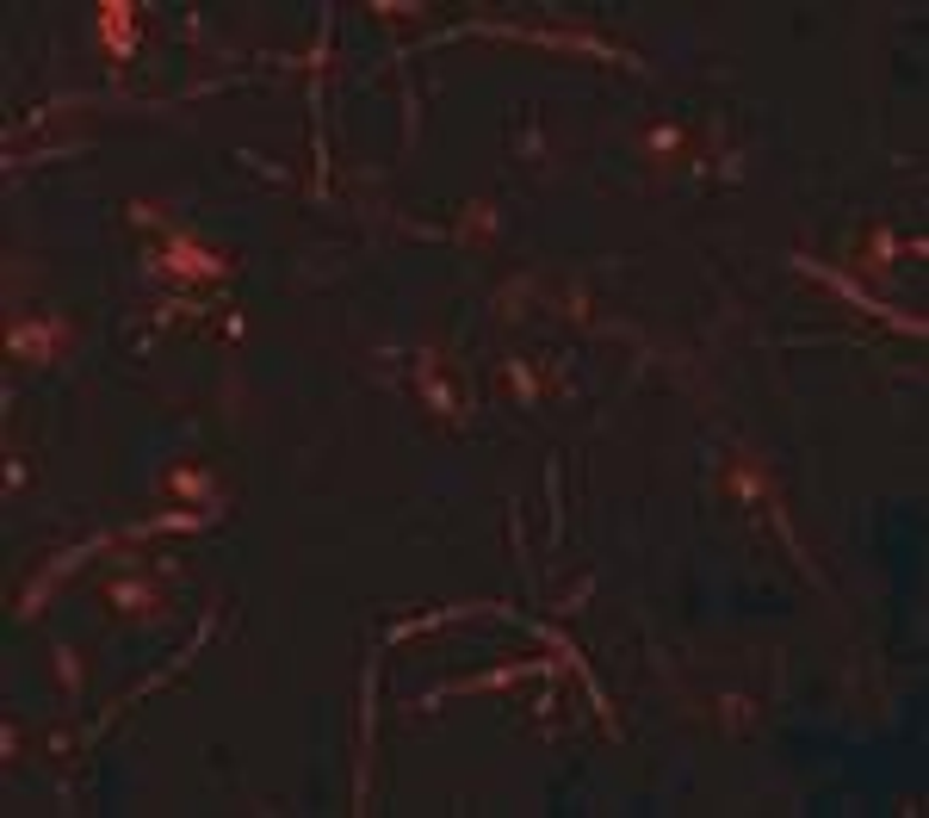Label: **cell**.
<instances>
[{"label":"cell","mask_w":929,"mask_h":818,"mask_svg":"<svg viewBox=\"0 0 929 818\" xmlns=\"http://www.w3.org/2000/svg\"><path fill=\"white\" fill-rule=\"evenodd\" d=\"M57 335H62L57 323H26V329H13V354H26V360H44Z\"/></svg>","instance_id":"3"},{"label":"cell","mask_w":929,"mask_h":818,"mask_svg":"<svg viewBox=\"0 0 929 818\" xmlns=\"http://www.w3.org/2000/svg\"><path fill=\"white\" fill-rule=\"evenodd\" d=\"M112 602H131V614H137V608H149L155 595H149V589H137V583H112Z\"/></svg>","instance_id":"4"},{"label":"cell","mask_w":929,"mask_h":818,"mask_svg":"<svg viewBox=\"0 0 929 818\" xmlns=\"http://www.w3.org/2000/svg\"><path fill=\"white\" fill-rule=\"evenodd\" d=\"M162 267L174 273V280H223V273H230V261H223V254H211V249H192L186 236H168Z\"/></svg>","instance_id":"1"},{"label":"cell","mask_w":929,"mask_h":818,"mask_svg":"<svg viewBox=\"0 0 929 818\" xmlns=\"http://www.w3.org/2000/svg\"><path fill=\"white\" fill-rule=\"evenodd\" d=\"M100 38H105L112 57H131V44H137V7L131 0H105L100 7Z\"/></svg>","instance_id":"2"}]
</instances>
